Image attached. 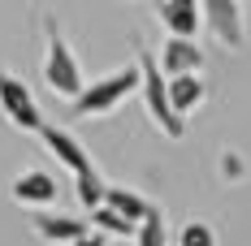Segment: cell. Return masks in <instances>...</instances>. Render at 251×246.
I'll list each match as a JSON object with an SVG mask.
<instances>
[{"mask_svg": "<svg viewBox=\"0 0 251 246\" xmlns=\"http://www.w3.org/2000/svg\"><path fill=\"white\" fill-rule=\"evenodd\" d=\"M134 242L139 246H165L169 242V233H165V212H160V207H151L148 216L134 224Z\"/></svg>", "mask_w": 251, "mask_h": 246, "instance_id": "cell-13", "label": "cell"}, {"mask_svg": "<svg viewBox=\"0 0 251 246\" xmlns=\"http://www.w3.org/2000/svg\"><path fill=\"white\" fill-rule=\"evenodd\" d=\"M177 246H217V233H212V224H203V221H191L186 229H182Z\"/></svg>", "mask_w": 251, "mask_h": 246, "instance_id": "cell-16", "label": "cell"}, {"mask_svg": "<svg viewBox=\"0 0 251 246\" xmlns=\"http://www.w3.org/2000/svg\"><path fill=\"white\" fill-rule=\"evenodd\" d=\"M203 26L217 35V44L243 48L247 44V26H243V0H200Z\"/></svg>", "mask_w": 251, "mask_h": 246, "instance_id": "cell-5", "label": "cell"}, {"mask_svg": "<svg viewBox=\"0 0 251 246\" xmlns=\"http://www.w3.org/2000/svg\"><path fill=\"white\" fill-rule=\"evenodd\" d=\"M134 91H139V65H126L117 74L96 78L91 87H82L70 104H74V117H104L117 104H126V95H134Z\"/></svg>", "mask_w": 251, "mask_h": 246, "instance_id": "cell-1", "label": "cell"}, {"mask_svg": "<svg viewBox=\"0 0 251 246\" xmlns=\"http://www.w3.org/2000/svg\"><path fill=\"white\" fill-rule=\"evenodd\" d=\"M160 22H165V30L169 35H177V39H195L200 35V0H160Z\"/></svg>", "mask_w": 251, "mask_h": 246, "instance_id": "cell-9", "label": "cell"}, {"mask_svg": "<svg viewBox=\"0 0 251 246\" xmlns=\"http://www.w3.org/2000/svg\"><path fill=\"white\" fill-rule=\"evenodd\" d=\"M104 207H113L117 216H126L130 224H139L151 212V203L139 190H126V186H104Z\"/></svg>", "mask_w": 251, "mask_h": 246, "instance_id": "cell-12", "label": "cell"}, {"mask_svg": "<svg viewBox=\"0 0 251 246\" xmlns=\"http://www.w3.org/2000/svg\"><path fill=\"white\" fill-rule=\"evenodd\" d=\"M39 138H44V147L65 164V169H74V177H82V173H96V164H91V156H87V147L78 143L74 134H65V130H56V125H44L39 130Z\"/></svg>", "mask_w": 251, "mask_h": 246, "instance_id": "cell-6", "label": "cell"}, {"mask_svg": "<svg viewBox=\"0 0 251 246\" xmlns=\"http://www.w3.org/2000/svg\"><path fill=\"white\" fill-rule=\"evenodd\" d=\"M91 224H96V229H104V233H134V224L126 221V216H117V212H113V207H91Z\"/></svg>", "mask_w": 251, "mask_h": 246, "instance_id": "cell-14", "label": "cell"}, {"mask_svg": "<svg viewBox=\"0 0 251 246\" xmlns=\"http://www.w3.org/2000/svg\"><path fill=\"white\" fill-rule=\"evenodd\" d=\"M139 95H143V104H148V117L160 130H165V138H182L186 134V121L177 117L174 108H169V91H165V78H160V65H156V56H139Z\"/></svg>", "mask_w": 251, "mask_h": 246, "instance_id": "cell-2", "label": "cell"}, {"mask_svg": "<svg viewBox=\"0 0 251 246\" xmlns=\"http://www.w3.org/2000/svg\"><path fill=\"white\" fill-rule=\"evenodd\" d=\"M0 112L9 117V125H18L26 134H39L44 130V112H39V104L30 95V87H26L22 78H13L9 69H0Z\"/></svg>", "mask_w": 251, "mask_h": 246, "instance_id": "cell-4", "label": "cell"}, {"mask_svg": "<svg viewBox=\"0 0 251 246\" xmlns=\"http://www.w3.org/2000/svg\"><path fill=\"white\" fill-rule=\"evenodd\" d=\"M160 74L165 78H177V74H200L203 69V48L195 44V39H177V35H169V44L160 48Z\"/></svg>", "mask_w": 251, "mask_h": 246, "instance_id": "cell-7", "label": "cell"}, {"mask_svg": "<svg viewBox=\"0 0 251 246\" xmlns=\"http://www.w3.org/2000/svg\"><path fill=\"white\" fill-rule=\"evenodd\" d=\"M48 30V52H44V82H48L52 91L61 99H74L87 82H82V69H78V56L70 52V44H65V35L56 30V22L44 26Z\"/></svg>", "mask_w": 251, "mask_h": 246, "instance_id": "cell-3", "label": "cell"}, {"mask_svg": "<svg viewBox=\"0 0 251 246\" xmlns=\"http://www.w3.org/2000/svg\"><path fill=\"white\" fill-rule=\"evenodd\" d=\"M35 233L44 238V242H65L74 246L82 233H87V224L74 221V216H52V212H35Z\"/></svg>", "mask_w": 251, "mask_h": 246, "instance_id": "cell-11", "label": "cell"}, {"mask_svg": "<svg viewBox=\"0 0 251 246\" xmlns=\"http://www.w3.org/2000/svg\"><path fill=\"white\" fill-rule=\"evenodd\" d=\"M74 246H104V233H82Z\"/></svg>", "mask_w": 251, "mask_h": 246, "instance_id": "cell-17", "label": "cell"}, {"mask_svg": "<svg viewBox=\"0 0 251 246\" xmlns=\"http://www.w3.org/2000/svg\"><path fill=\"white\" fill-rule=\"evenodd\" d=\"M9 195L18 199L22 207H48L56 203V177L52 173H22V177H13V186H9Z\"/></svg>", "mask_w": 251, "mask_h": 246, "instance_id": "cell-8", "label": "cell"}, {"mask_svg": "<svg viewBox=\"0 0 251 246\" xmlns=\"http://www.w3.org/2000/svg\"><path fill=\"white\" fill-rule=\"evenodd\" d=\"M165 91H169V108L186 121L203 99H208V87L200 82V74H177V78H165Z\"/></svg>", "mask_w": 251, "mask_h": 246, "instance_id": "cell-10", "label": "cell"}, {"mask_svg": "<svg viewBox=\"0 0 251 246\" xmlns=\"http://www.w3.org/2000/svg\"><path fill=\"white\" fill-rule=\"evenodd\" d=\"M78 203H82L87 212L104 203V181H100V173H82V177H78Z\"/></svg>", "mask_w": 251, "mask_h": 246, "instance_id": "cell-15", "label": "cell"}]
</instances>
